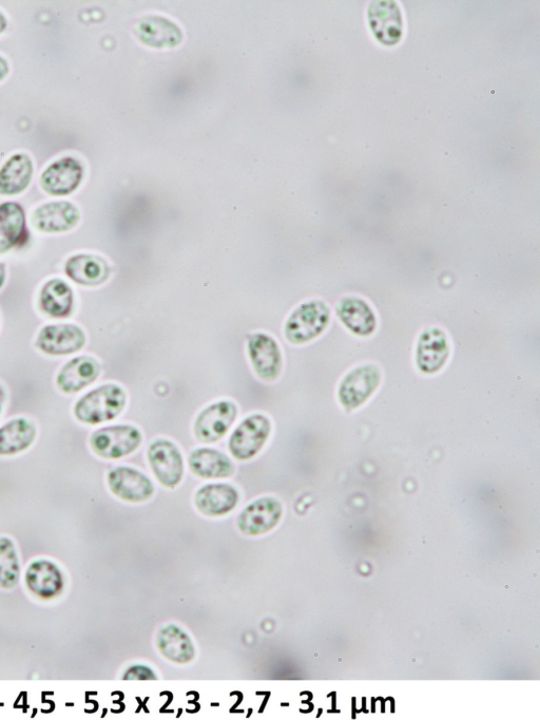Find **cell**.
<instances>
[{
    "label": "cell",
    "instance_id": "obj_29",
    "mask_svg": "<svg viewBox=\"0 0 540 720\" xmlns=\"http://www.w3.org/2000/svg\"><path fill=\"white\" fill-rule=\"evenodd\" d=\"M10 69L8 62L0 56V82H2L8 75Z\"/></svg>",
    "mask_w": 540,
    "mask_h": 720
},
{
    "label": "cell",
    "instance_id": "obj_12",
    "mask_svg": "<svg viewBox=\"0 0 540 720\" xmlns=\"http://www.w3.org/2000/svg\"><path fill=\"white\" fill-rule=\"evenodd\" d=\"M84 176L81 163L73 158L54 162L44 172L41 185L44 191L56 197L68 196L80 186Z\"/></svg>",
    "mask_w": 540,
    "mask_h": 720
},
{
    "label": "cell",
    "instance_id": "obj_28",
    "mask_svg": "<svg viewBox=\"0 0 540 720\" xmlns=\"http://www.w3.org/2000/svg\"><path fill=\"white\" fill-rule=\"evenodd\" d=\"M126 680H150L157 679L153 672L144 666H135L131 668L124 676Z\"/></svg>",
    "mask_w": 540,
    "mask_h": 720
},
{
    "label": "cell",
    "instance_id": "obj_14",
    "mask_svg": "<svg viewBox=\"0 0 540 720\" xmlns=\"http://www.w3.org/2000/svg\"><path fill=\"white\" fill-rule=\"evenodd\" d=\"M101 366L93 357L79 356L67 363L56 377V385L66 394L79 393L98 380Z\"/></svg>",
    "mask_w": 540,
    "mask_h": 720
},
{
    "label": "cell",
    "instance_id": "obj_2",
    "mask_svg": "<svg viewBox=\"0 0 540 720\" xmlns=\"http://www.w3.org/2000/svg\"><path fill=\"white\" fill-rule=\"evenodd\" d=\"M330 319L331 311L324 302L314 300L303 303L288 317L285 337L294 345L306 344L323 333Z\"/></svg>",
    "mask_w": 540,
    "mask_h": 720
},
{
    "label": "cell",
    "instance_id": "obj_25",
    "mask_svg": "<svg viewBox=\"0 0 540 720\" xmlns=\"http://www.w3.org/2000/svg\"><path fill=\"white\" fill-rule=\"evenodd\" d=\"M157 644L164 657L181 665L190 662L196 655L190 637L177 625L169 624L162 628L157 636Z\"/></svg>",
    "mask_w": 540,
    "mask_h": 720
},
{
    "label": "cell",
    "instance_id": "obj_7",
    "mask_svg": "<svg viewBox=\"0 0 540 720\" xmlns=\"http://www.w3.org/2000/svg\"><path fill=\"white\" fill-rule=\"evenodd\" d=\"M250 363L263 382L278 380L283 368V357L277 341L264 333L250 336L247 345Z\"/></svg>",
    "mask_w": 540,
    "mask_h": 720
},
{
    "label": "cell",
    "instance_id": "obj_30",
    "mask_svg": "<svg viewBox=\"0 0 540 720\" xmlns=\"http://www.w3.org/2000/svg\"><path fill=\"white\" fill-rule=\"evenodd\" d=\"M6 281V268L3 263H0V289L4 287Z\"/></svg>",
    "mask_w": 540,
    "mask_h": 720
},
{
    "label": "cell",
    "instance_id": "obj_9",
    "mask_svg": "<svg viewBox=\"0 0 540 720\" xmlns=\"http://www.w3.org/2000/svg\"><path fill=\"white\" fill-rule=\"evenodd\" d=\"M283 515L282 504L275 498H262L248 505L238 518V527L246 536L264 535L273 530Z\"/></svg>",
    "mask_w": 540,
    "mask_h": 720
},
{
    "label": "cell",
    "instance_id": "obj_22",
    "mask_svg": "<svg viewBox=\"0 0 540 720\" xmlns=\"http://www.w3.org/2000/svg\"><path fill=\"white\" fill-rule=\"evenodd\" d=\"M36 426L28 419H14L0 427V457H12L28 450L35 442Z\"/></svg>",
    "mask_w": 540,
    "mask_h": 720
},
{
    "label": "cell",
    "instance_id": "obj_17",
    "mask_svg": "<svg viewBox=\"0 0 540 720\" xmlns=\"http://www.w3.org/2000/svg\"><path fill=\"white\" fill-rule=\"evenodd\" d=\"M370 26L377 40L384 45L397 44L402 35V20L394 2H375L369 11Z\"/></svg>",
    "mask_w": 540,
    "mask_h": 720
},
{
    "label": "cell",
    "instance_id": "obj_1",
    "mask_svg": "<svg viewBox=\"0 0 540 720\" xmlns=\"http://www.w3.org/2000/svg\"><path fill=\"white\" fill-rule=\"evenodd\" d=\"M127 404L125 390L114 384L98 387L85 394L74 406L75 419L85 425H101L122 414Z\"/></svg>",
    "mask_w": 540,
    "mask_h": 720
},
{
    "label": "cell",
    "instance_id": "obj_6",
    "mask_svg": "<svg viewBox=\"0 0 540 720\" xmlns=\"http://www.w3.org/2000/svg\"><path fill=\"white\" fill-rule=\"evenodd\" d=\"M238 418V408L234 403L221 401L204 409L195 423L197 440L202 444H212L225 437Z\"/></svg>",
    "mask_w": 540,
    "mask_h": 720
},
{
    "label": "cell",
    "instance_id": "obj_24",
    "mask_svg": "<svg viewBox=\"0 0 540 720\" xmlns=\"http://www.w3.org/2000/svg\"><path fill=\"white\" fill-rule=\"evenodd\" d=\"M337 314L343 324L355 334L366 336L376 329V317L364 300L356 297L343 298L338 305Z\"/></svg>",
    "mask_w": 540,
    "mask_h": 720
},
{
    "label": "cell",
    "instance_id": "obj_3",
    "mask_svg": "<svg viewBox=\"0 0 540 720\" xmlns=\"http://www.w3.org/2000/svg\"><path fill=\"white\" fill-rule=\"evenodd\" d=\"M143 442L141 431L131 425L101 428L92 433L90 446L96 456L106 460H119L130 456Z\"/></svg>",
    "mask_w": 540,
    "mask_h": 720
},
{
    "label": "cell",
    "instance_id": "obj_23",
    "mask_svg": "<svg viewBox=\"0 0 540 720\" xmlns=\"http://www.w3.org/2000/svg\"><path fill=\"white\" fill-rule=\"evenodd\" d=\"M33 173V162L27 155H14L0 169V195L23 193L31 183Z\"/></svg>",
    "mask_w": 540,
    "mask_h": 720
},
{
    "label": "cell",
    "instance_id": "obj_19",
    "mask_svg": "<svg viewBox=\"0 0 540 720\" xmlns=\"http://www.w3.org/2000/svg\"><path fill=\"white\" fill-rule=\"evenodd\" d=\"M189 468L202 479H227L234 476L236 467L226 454L212 448H199L190 453Z\"/></svg>",
    "mask_w": 540,
    "mask_h": 720
},
{
    "label": "cell",
    "instance_id": "obj_32",
    "mask_svg": "<svg viewBox=\"0 0 540 720\" xmlns=\"http://www.w3.org/2000/svg\"><path fill=\"white\" fill-rule=\"evenodd\" d=\"M6 28H7L6 17L3 15L2 12H0V33H3Z\"/></svg>",
    "mask_w": 540,
    "mask_h": 720
},
{
    "label": "cell",
    "instance_id": "obj_10",
    "mask_svg": "<svg viewBox=\"0 0 540 720\" xmlns=\"http://www.w3.org/2000/svg\"><path fill=\"white\" fill-rule=\"evenodd\" d=\"M380 370L373 365L361 366L344 378L339 399L347 409H355L368 401L380 384Z\"/></svg>",
    "mask_w": 540,
    "mask_h": 720
},
{
    "label": "cell",
    "instance_id": "obj_4",
    "mask_svg": "<svg viewBox=\"0 0 540 720\" xmlns=\"http://www.w3.org/2000/svg\"><path fill=\"white\" fill-rule=\"evenodd\" d=\"M272 432V423L263 414L248 416L231 434L229 451L238 461H248L258 456Z\"/></svg>",
    "mask_w": 540,
    "mask_h": 720
},
{
    "label": "cell",
    "instance_id": "obj_8",
    "mask_svg": "<svg viewBox=\"0 0 540 720\" xmlns=\"http://www.w3.org/2000/svg\"><path fill=\"white\" fill-rule=\"evenodd\" d=\"M85 345V332L71 324L47 326L36 340L37 349L51 356L71 355L81 351Z\"/></svg>",
    "mask_w": 540,
    "mask_h": 720
},
{
    "label": "cell",
    "instance_id": "obj_26",
    "mask_svg": "<svg viewBox=\"0 0 540 720\" xmlns=\"http://www.w3.org/2000/svg\"><path fill=\"white\" fill-rule=\"evenodd\" d=\"M40 305L50 317H69L73 309V292L69 284L61 279L48 281L42 289Z\"/></svg>",
    "mask_w": 540,
    "mask_h": 720
},
{
    "label": "cell",
    "instance_id": "obj_16",
    "mask_svg": "<svg viewBox=\"0 0 540 720\" xmlns=\"http://www.w3.org/2000/svg\"><path fill=\"white\" fill-rule=\"evenodd\" d=\"M449 343L445 333L432 328L424 331L417 348V365L424 373H436L449 358Z\"/></svg>",
    "mask_w": 540,
    "mask_h": 720
},
{
    "label": "cell",
    "instance_id": "obj_18",
    "mask_svg": "<svg viewBox=\"0 0 540 720\" xmlns=\"http://www.w3.org/2000/svg\"><path fill=\"white\" fill-rule=\"evenodd\" d=\"M239 502L235 487L228 484H211L202 487L195 503L200 513L207 517H222L234 510Z\"/></svg>",
    "mask_w": 540,
    "mask_h": 720
},
{
    "label": "cell",
    "instance_id": "obj_20",
    "mask_svg": "<svg viewBox=\"0 0 540 720\" xmlns=\"http://www.w3.org/2000/svg\"><path fill=\"white\" fill-rule=\"evenodd\" d=\"M27 236L24 208L15 202L0 205V255L23 243Z\"/></svg>",
    "mask_w": 540,
    "mask_h": 720
},
{
    "label": "cell",
    "instance_id": "obj_15",
    "mask_svg": "<svg viewBox=\"0 0 540 720\" xmlns=\"http://www.w3.org/2000/svg\"><path fill=\"white\" fill-rule=\"evenodd\" d=\"M25 579L29 591L43 599L59 596L64 589V579L59 566L48 560L32 562Z\"/></svg>",
    "mask_w": 540,
    "mask_h": 720
},
{
    "label": "cell",
    "instance_id": "obj_13",
    "mask_svg": "<svg viewBox=\"0 0 540 720\" xmlns=\"http://www.w3.org/2000/svg\"><path fill=\"white\" fill-rule=\"evenodd\" d=\"M79 208L67 201L51 202L37 208L32 215L35 229L43 233H64L80 222Z\"/></svg>",
    "mask_w": 540,
    "mask_h": 720
},
{
    "label": "cell",
    "instance_id": "obj_27",
    "mask_svg": "<svg viewBox=\"0 0 540 720\" xmlns=\"http://www.w3.org/2000/svg\"><path fill=\"white\" fill-rule=\"evenodd\" d=\"M21 576L17 549L14 542L7 537L0 538V587L12 589Z\"/></svg>",
    "mask_w": 540,
    "mask_h": 720
},
{
    "label": "cell",
    "instance_id": "obj_21",
    "mask_svg": "<svg viewBox=\"0 0 540 720\" xmlns=\"http://www.w3.org/2000/svg\"><path fill=\"white\" fill-rule=\"evenodd\" d=\"M65 272L72 281L86 287L100 286L110 275L109 265L103 258L84 254L71 257Z\"/></svg>",
    "mask_w": 540,
    "mask_h": 720
},
{
    "label": "cell",
    "instance_id": "obj_5",
    "mask_svg": "<svg viewBox=\"0 0 540 720\" xmlns=\"http://www.w3.org/2000/svg\"><path fill=\"white\" fill-rule=\"evenodd\" d=\"M148 461L158 481L168 487L178 486L184 476V460L176 444L159 439L154 441L147 452Z\"/></svg>",
    "mask_w": 540,
    "mask_h": 720
},
{
    "label": "cell",
    "instance_id": "obj_11",
    "mask_svg": "<svg viewBox=\"0 0 540 720\" xmlns=\"http://www.w3.org/2000/svg\"><path fill=\"white\" fill-rule=\"evenodd\" d=\"M108 485L119 499L141 503L154 494V485L141 471L130 467H117L108 473Z\"/></svg>",
    "mask_w": 540,
    "mask_h": 720
},
{
    "label": "cell",
    "instance_id": "obj_31",
    "mask_svg": "<svg viewBox=\"0 0 540 720\" xmlns=\"http://www.w3.org/2000/svg\"><path fill=\"white\" fill-rule=\"evenodd\" d=\"M6 403V392L2 386H0V415H2L4 406Z\"/></svg>",
    "mask_w": 540,
    "mask_h": 720
}]
</instances>
